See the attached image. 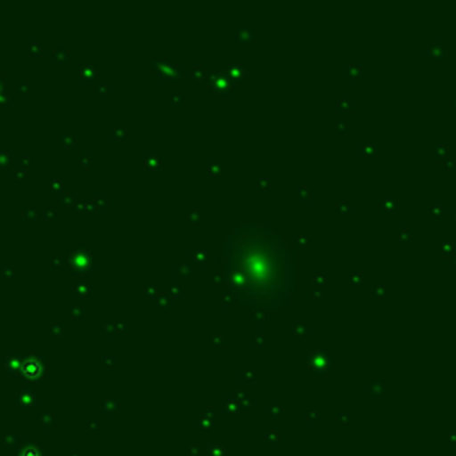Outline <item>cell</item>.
Listing matches in <instances>:
<instances>
[{"label": "cell", "mask_w": 456, "mask_h": 456, "mask_svg": "<svg viewBox=\"0 0 456 456\" xmlns=\"http://www.w3.org/2000/svg\"><path fill=\"white\" fill-rule=\"evenodd\" d=\"M223 271L233 297L255 310L287 305L296 281L294 253L269 226H233L223 242Z\"/></svg>", "instance_id": "1"}]
</instances>
